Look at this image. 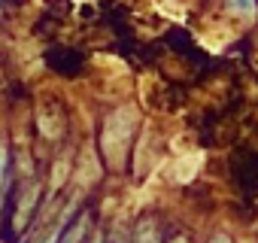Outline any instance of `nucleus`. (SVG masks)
Instances as JSON below:
<instances>
[{"label":"nucleus","mask_w":258,"mask_h":243,"mask_svg":"<svg viewBox=\"0 0 258 243\" xmlns=\"http://www.w3.org/2000/svg\"><path fill=\"white\" fill-rule=\"evenodd\" d=\"M213 243H231V240H228L225 234H219V237H213Z\"/></svg>","instance_id":"nucleus-2"},{"label":"nucleus","mask_w":258,"mask_h":243,"mask_svg":"<svg viewBox=\"0 0 258 243\" xmlns=\"http://www.w3.org/2000/svg\"><path fill=\"white\" fill-rule=\"evenodd\" d=\"M225 4H228L234 13H240V16H252V13H255V0H225Z\"/></svg>","instance_id":"nucleus-1"}]
</instances>
